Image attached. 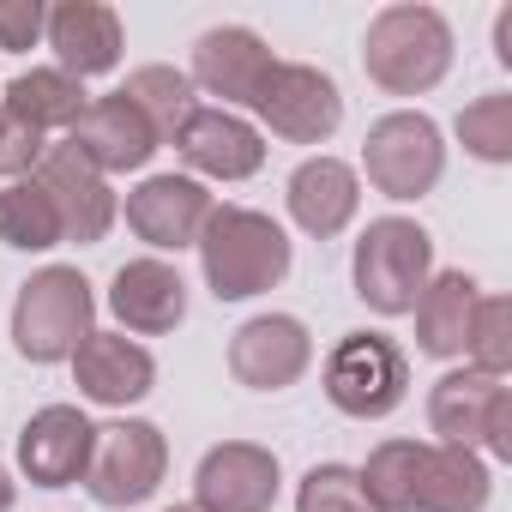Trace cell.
<instances>
[{"label":"cell","mask_w":512,"mask_h":512,"mask_svg":"<svg viewBox=\"0 0 512 512\" xmlns=\"http://www.w3.org/2000/svg\"><path fill=\"white\" fill-rule=\"evenodd\" d=\"M13 494H19V488H13V476L0 470V512H13Z\"/></svg>","instance_id":"cell-32"},{"label":"cell","mask_w":512,"mask_h":512,"mask_svg":"<svg viewBox=\"0 0 512 512\" xmlns=\"http://www.w3.org/2000/svg\"><path fill=\"white\" fill-rule=\"evenodd\" d=\"M308 362H314V338L296 314H260L229 338V374L247 392H284L308 374Z\"/></svg>","instance_id":"cell-11"},{"label":"cell","mask_w":512,"mask_h":512,"mask_svg":"<svg viewBox=\"0 0 512 512\" xmlns=\"http://www.w3.org/2000/svg\"><path fill=\"white\" fill-rule=\"evenodd\" d=\"M163 470H169V446L151 422H109V428H97L85 488L97 506H139L157 494Z\"/></svg>","instance_id":"cell-10"},{"label":"cell","mask_w":512,"mask_h":512,"mask_svg":"<svg viewBox=\"0 0 512 512\" xmlns=\"http://www.w3.org/2000/svg\"><path fill=\"white\" fill-rule=\"evenodd\" d=\"M205 217H211V193H205L193 175H151V181H139V187L127 193V223H133V235L151 241V247H163V253L193 247L199 229H205Z\"/></svg>","instance_id":"cell-15"},{"label":"cell","mask_w":512,"mask_h":512,"mask_svg":"<svg viewBox=\"0 0 512 512\" xmlns=\"http://www.w3.org/2000/svg\"><path fill=\"white\" fill-rule=\"evenodd\" d=\"M272 49L253 37L247 25H217L193 43V85H205L211 97L223 103H253V91H260V79L272 73Z\"/></svg>","instance_id":"cell-20"},{"label":"cell","mask_w":512,"mask_h":512,"mask_svg":"<svg viewBox=\"0 0 512 512\" xmlns=\"http://www.w3.org/2000/svg\"><path fill=\"white\" fill-rule=\"evenodd\" d=\"M0 109L19 115V121H31L37 133H55V127H67V133H73V121L91 109V97H85V85H79V79H67L61 67H31V73H19V79L7 85Z\"/></svg>","instance_id":"cell-24"},{"label":"cell","mask_w":512,"mask_h":512,"mask_svg":"<svg viewBox=\"0 0 512 512\" xmlns=\"http://www.w3.org/2000/svg\"><path fill=\"white\" fill-rule=\"evenodd\" d=\"M356 205H362V181H356V169L338 163V157H308V163L290 175V217H296L308 235H320V241H332V235L356 217Z\"/></svg>","instance_id":"cell-22"},{"label":"cell","mask_w":512,"mask_h":512,"mask_svg":"<svg viewBox=\"0 0 512 512\" xmlns=\"http://www.w3.org/2000/svg\"><path fill=\"white\" fill-rule=\"evenodd\" d=\"M356 476L374 512H482L494 494L488 464L440 440H386Z\"/></svg>","instance_id":"cell-1"},{"label":"cell","mask_w":512,"mask_h":512,"mask_svg":"<svg viewBox=\"0 0 512 512\" xmlns=\"http://www.w3.org/2000/svg\"><path fill=\"white\" fill-rule=\"evenodd\" d=\"M91 446H97V428L85 422V410L49 404V410H37V416L25 422V434H19V464H25V476H31L37 488H67V482L85 476Z\"/></svg>","instance_id":"cell-16"},{"label":"cell","mask_w":512,"mask_h":512,"mask_svg":"<svg viewBox=\"0 0 512 512\" xmlns=\"http://www.w3.org/2000/svg\"><path fill=\"white\" fill-rule=\"evenodd\" d=\"M247 109L290 145H320L344 121V97H338L332 73H320L308 61H272V73L260 79V91H253Z\"/></svg>","instance_id":"cell-9"},{"label":"cell","mask_w":512,"mask_h":512,"mask_svg":"<svg viewBox=\"0 0 512 512\" xmlns=\"http://www.w3.org/2000/svg\"><path fill=\"white\" fill-rule=\"evenodd\" d=\"M67 145H73L97 175H127V169H145V163H151L157 133H151V121L115 91V97H91V109L73 121Z\"/></svg>","instance_id":"cell-14"},{"label":"cell","mask_w":512,"mask_h":512,"mask_svg":"<svg viewBox=\"0 0 512 512\" xmlns=\"http://www.w3.org/2000/svg\"><path fill=\"white\" fill-rule=\"evenodd\" d=\"M356 296L374 314H410L434 278V241L410 217H374L356 241Z\"/></svg>","instance_id":"cell-5"},{"label":"cell","mask_w":512,"mask_h":512,"mask_svg":"<svg viewBox=\"0 0 512 512\" xmlns=\"http://www.w3.org/2000/svg\"><path fill=\"white\" fill-rule=\"evenodd\" d=\"M296 512H374V500L350 464H314L296 488Z\"/></svg>","instance_id":"cell-29"},{"label":"cell","mask_w":512,"mask_h":512,"mask_svg":"<svg viewBox=\"0 0 512 512\" xmlns=\"http://www.w3.org/2000/svg\"><path fill=\"white\" fill-rule=\"evenodd\" d=\"M428 422L440 434V446H464V452H488V458H512V386L476 368H452L434 380L428 392Z\"/></svg>","instance_id":"cell-6"},{"label":"cell","mask_w":512,"mask_h":512,"mask_svg":"<svg viewBox=\"0 0 512 512\" xmlns=\"http://www.w3.org/2000/svg\"><path fill=\"white\" fill-rule=\"evenodd\" d=\"M97 320V296L85 284V272L73 266H43L19 284L13 302V350L25 362H73V350L91 338Z\"/></svg>","instance_id":"cell-4"},{"label":"cell","mask_w":512,"mask_h":512,"mask_svg":"<svg viewBox=\"0 0 512 512\" xmlns=\"http://www.w3.org/2000/svg\"><path fill=\"white\" fill-rule=\"evenodd\" d=\"M121 97H127V103L151 121L157 145H175V133L187 127V115L199 109L193 79H187V73H175V67H139V73H127Z\"/></svg>","instance_id":"cell-25"},{"label":"cell","mask_w":512,"mask_h":512,"mask_svg":"<svg viewBox=\"0 0 512 512\" xmlns=\"http://www.w3.org/2000/svg\"><path fill=\"white\" fill-rule=\"evenodd\" d=\"M464 356H470L476 374L506 380V368H512V302H506V296H482V302H476Z\"/></svg>","instance_id":"cell-27"},{"label":"cell","mask_w":512,"mask_h":512,"mask_svg":"<svg viewBox=\"0 0 512 512\" xmlns=\"http://www.w3.org/2000/svg\"><path fill=\"white\" fill-rule=\"evenodd\" d=\"M362 169H368L374 193H386V199H422V193H434V181L446 169L440 127L422 109L380 115L368 127V139H362Z\"/></svg>","instance_id":"cell-7"},{"label":"cell","mask_w":512,"mask_h":512,"mask_svg":"<svg viewBox=\"0 0 512 512\" xmlns=\"http://www.w3.org/2000/svg\"><path fill=\"white\" fill-rule=\"evenodd\" d=\"M193 247H199V266H205V284L217 302H247L290 278V235L266 211L211 205Z\"/></svg>","instance_id":"cell-2"},{"label":"cell","mask_w":512,"mask_h":512,"mask_svg":"<svg viewBox=\"0 0 512 512\" xmlns=\"http://www.w3.org/2000/svg\"><path fill=\"white\" fill-rule=\"evenodd\" d=\"M37 37H43L37 0H0V49H31Z\"/></svg>","instance_id":"cell-31"},{"label":"cell","mask_w":512,"mask_h":512,"mask_svg":"<svg viewBox=\"0 0 512 512\" xmlns=\"http://www.w3.org/2000/svg\"><path fill=\"white\" fill-rule=\"evenodd\" d=\"M43 151H49V139L31 127V121H19V115H7L0 109V175H37V163H43Z\"/></svg>","instance_id":"cell-30"},{"label":"cell","mask_w":512,"mask_h":512,"mask_svg":"<svg viewBox=\"0 0 512 512\" xmlns=\"http://www.w3.org/2000/svg\"><path fill=\"white\" fill-rule=\"evenodd\" d=\"M476 302H482V290H476L470 272H434L428 290H422L416 308H410V314H416V344H422V356H440V362L464 356Z\"/></svg>","instance_id":"cell-23"},{"label":"cell","mask_w":512,"mask_h":512,"mask_svg":"<svg viewBox=\"0 0 512 512\" xmlns=\"http://www.w3.org/2000/svg\"><path fill=\"white\" fill-rule=\"evenodd\" d=\"M43 31H49V49H55V67L67 79H97V73H115L121 61V19L97 0H67V7L43 13Z\"/></svg>","instance_id":"cell-17"},{"label":"cell","mask_w":512,"mask_h":512,"mask_svg":"<svg viewBox=\"0 0 512 512\" xmlns=\"http://www.w3.org/2000/svg\"><path fill=\"white\" fill-rule=\"evenodd\" d=\"M73 380L91 404H139L157 380V362L127 332H91L73 350Z\"/></svg>","instance_id":"cell-21"},{"label":"cell","mask_w":512,"mask_h":512,"mask_svg":"<svg viewBox=\"0 0 512 512\" xmlns=\"http://www.w3.org/2000/svg\"><path fill=\"white\" fill-rule=\"evenodd\" d=\"M0 241L19 247V253H43V247H61V211L55 199L37 187V181H13L0 187Z\"/></svg>","instance_id":"cell-26"},{"label":"cell","mask_w":512,"mask_h":512,"mask_svg":"<svg viewBox=\"0 0 512 512\" xmlns=\"http://www.w3.org/2000/svg\"><path fill=\"white\" fill-rule=\"evenodd\" d=\"M31 181L55 199V211H61V235H67V241L91 247V241H103V235H109V223H115L109 175H97L73 145H49Z\"/></svg>","instance_id":"cell-13"},{"label":"cell","mask_w":512,"mask_h":512,"mask_svg":"<svg viewBox=\"0 0 512 512\" xmlns=\"http://www.w3.org/2000/svg\"><path fill=\"white\" fill-rule=\"evenodd\" d=\"M458 139H464V151L482 157V163H512V97H506V91L476 97V103L458 115Z\"/></svg>","instance_id":"cell-28"},{"label":"cell","mask_w":512,"mask_h":512,"mask_svg":"<svg viewBox=\"0 0 512 512\" xmlns=\"http://www.w3.org/2000/svg\"><path fill=\"white\" fill-rule=\"evenodd\" d=\"M169 512H199V506H169Z\"/></svg>","instance_id":"cell-33"},{"label":"cell","mask_w":512,"mask_h":512,"mask_svg":"<svg viewBox=\"0 0 512 512\" xmlns=\"http://www.w3.org/2000/svg\"><path fill=\"white\" fill-rule=\"evenodd\" d=\"M278 500V458L253 440H223L199 458L193 506L199 512H272Z\"/></svg>","instance_id":"cell-12"},{"label":"cell","mask_w":512,"mask_h":512,"mask_svg":"<svg viewBox=\"0 0 512 512\" xmlns=\"http://www.w3.org/2000/svg\"><path fill=\"white\" fill-rule=\"evenodd\" d=\"M175 151L211 181H247L266 163V139L253 133L241 115H229V109H193L187 127L175 133Z\"/></svg>","instance_id":"cell-18"},{"label":"cell","mask_w":512,"mask_h":512,"mask_svg":"<svg viewBox=\"0 0 512 512\" xmlns=\"http://www.w3.org/2000/svg\"><path fill=\"white\" fill-rule=\"evenodd\" d=\"M109 314L139 332V338H157V332H175L187 320V284L175 266L163 260H127L109 284Z\"/></svg>","instance_id":"cell-19"},{"label":"cell","mask_w":512,"mask_h":512,"mask_svg":"<svg viewBox=\"0 0 512 512\" xmlns=\"http://www.w3.org/2000/svg\"><path fill=\"white\" fill-rule=\"evenodd\" d=\"M362 67L392 97H422L452 67V25L434 7H386L362 37Z\"/></svg>","instance_id":"cell-3"},{"label":"cell","mask_w":512,"mask_h":512,"mask_svg":"<svg viewBox=\"0 0 512 512\" xmlns=\"http://www.w3.org/2000/svg\"><path fill=\"white\" fill-rule=\"evenodd\" d=\"M404 386H410V362L386 332H350L326 356V398L344 416L380 422V416H392L404 404Z\"/></svg>","instance_id":"cell-8"}]
</instances>
